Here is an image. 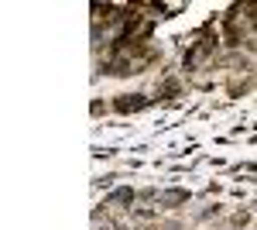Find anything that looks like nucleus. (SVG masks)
<instances>
[{
  "label": "nucleus",
  "mask_w": 257,
  "mask_h": 230,
  "mask_svg": "<svg viewBox=\"0 0 257 230\" xmlns=\"http://www.w3.org/2000/svg\"><path fill=\"white\" fill-rule=\"evenodd\" d=\"M158 199H161V203H185L189 192H185V189H168V192H161Z\"/></svg>",
  "instance_id": "1"
},
{
  "label": "nucleus",
  "mask_w": 257,
  "mask_h": 230,
  "mask_svg": "<svg viewBox=\"0 0 257 230\" xmlns=\"http://www.w3.org/2000/svg\"><path fill=\"white\" fill-rule=\"evenodd\" d=\"M144 103H148L144 96H134V100H117V110H123V114H127V110H141Z\"/></svg>",
  "instance_id": "2"
},
{
  "label": "nucleus",
  "mask_w": 257,
  "mask_h": 230,
  "mask_svg": "<svg viewBox=\"0 0 257 230\" xmlns=\"http://www.w3.org/2000/svg\"><path fill=\"white\" fill-rule=\"evenodd\" d=\"M134 199V192L131 189H117V192H110V203H131Z\"/></svg>",
  "instance_id": "3"
}]
</instances>
